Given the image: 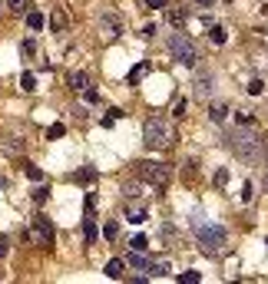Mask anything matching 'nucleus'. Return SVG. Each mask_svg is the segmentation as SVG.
Listing matches in <instances>:
<instances>
[{
  "mask_svg": "<svg viewBox=\"0 0 268 284\" xmlns=\"http://www.w3.org/2000/svg\"><path fill=\"white\" fill-rule=\"evenodd\" d=\"M225 182H229V172L219 169V172H215V185H225Z\"/></svg>",
  "mask_w": 268,
  "mask_h": 284,
  "instance_id": "33",
  "label": "nucleus"
},
{
  "mask_svg": "<svg viewBox=\"0 0 268 284\" xmlns=\"http://www.w3.org/2000/svg\"><path fill=\"white\" fill-rule=\"evenodd\" d=\"M63 27H67V13L53 10V17H50V30H63Z\"/></svg>",
  "mask_w": 268,
  "mask_h": 284,
  "instance_id": "14",
  "label": "nucleus"
},
{
  "mask_svg": "<svg viewBox=\"0 0 268 284\" xmlns=\"http://www.w3.org/2000/svg\"><path fill=\"white\" fill-rule=\"evenodd\" d=\"M30 235H34L40 245H53V225H50L46 218H37L34 228H30Z\"/></svg>",
  "mask_w": 268,
  "mask_h": 284,
  "instance_id": "6",
  "label": "nucleus"
},
{
  "mask_svg": "<svg viewBox=\"0 0 268 284\" xmlns=\"http://www.w3.org/2000/svg\"><path fill=\"white\" fill-rule=\"evenodd\" d=\"M149 274H153V278H162V274H169V264H166V261L153 264V268H149Z\"/></svg>",
  "mask_w": 268,
  "mask_h": 284,
  "instance_id": "23",
  "label": "nucleus"
},
{
  "mask_svg": "<svg viewBox=\"0 0 268 284\" xmlns=\"http://www.w3.org/2000/svg\"><path fill=\"white\" fill-rule=\"evenodd\" d=\"M146 7H149V10H159V7H166V0H146Z\"/></svg>",
  "mask_w": 268,
  "mask_h": 284,
  "instance_id": "39",
  "label": "nucleus"
},
{
  "mask_svg": "<svg viewBox=\"0 0 268 284\" xmlns=\"http://www.w3.org/2000/svg\"><path fill=\"white\" fill-rule=\"evenodd\" d=\"M209 116H212L215 122H225V116H229V109H225V106H209Z\"/></svg>",
  "mask_w": 268,
  "mask_h": 284,
  "instance_id": "20",
  "label": "nucleus"
},
{
  "mask_svg": "<svg viewBox=\"0 0 268 284\" xmlns=\"http://www.w3.org/2000/svg\"><path fill=\"white\" fill-rule=\"evenodd\" d=\"M93 208H96V195L89 192V195H86V215H93Z\"/></svg>",
  "mask_w": 268,
  "mask_h": 284,
  "instance_id": "35",
  "label": "nucleus"
},
{
  "mask_svg": "<svg viewBox=\"0 0 268 284\" xmlns=\"http://www.w3.org/2000/svg\"><path fill=\"white\" fill-rule=\"evenodd\" d=\"M34 202H37V205H43V202H46V188H37V195H34Z\"/></svg>",
  "mask_w": 268,
  "mask_h": 284,
  "instance_id": "38",
  "label": "nucleus"
},
{
  "mask_svg": "<svg viewBox=\"0 0 268 284\" xmlns=\"http://www.w3.org/2000/svg\"><path fill=\"white\" fill-rule=\"evenodd\" d=\"M129 268H133V271H146V274H149L153 264H149V258H146L143 251H129Z\"/></svg>",
  "mask_w": 268,
  "mask_h": 284,
  "instance_id": "8",
  "label": "nucleus"
},
{
  "mask_svg": "<svg viewBox=\"0 0 268 284\" xmlns=\"http://www.w3.org/2000/svg\"><path fill=\"white\" fill-rule=\"evenodd\" d=\"M133 172H136V178H143V182H149V185H156V188H162L169 182V165H162V162H136L133 165Z\"/></svg>",
  "mask_w": 268,
  "mask_h": 284,
  "instance_id": "5",
  "label": "nucleus"
},
{
  "mask_svg": "<svg viewBox=\"0 0 268 284\" xmlns=\"http://www.w3.org/2000/svg\"><path fill=\"white\" fill-rule=\"evenodd\" d=\"M129 248H133V251H146V248H149V241H146V235H136Z\"/></svg>",
  "mask_w": 268,
  "mask_h": 284,
  "instance_id": "22",
  "label": "nucleus"
},
{
  "mask_svg": "<svg viewBox=\"0 0 268 284\" xmlns=\"http://www.w3.org/2000/svg\"><path fill=\"white\" fill-rule=\"evenodd\" d=\"M143 142H146V149H162V145H169V142H172L169 122L162 119V116H149L146 126H143Z\"/></svg>",
  "mask_w": 268,
  "mask_h": 284,
  "instance_id": "3",
  "label": "nucleus"
},
{
  "mask_svg": "<svg viewBox=\"0 0 268 284\" xmlns=\"http://www.w3.org/2000/svg\"><path fill=\"white\" fill-rule=\"evenodd\" d=\"M93 178H96L93 169H79V172H77V182H93Z\"/></svg>",
  "mask_w": 268,
  "mask_h": 284,
  "instance_id": "26",
  "label": "nucleus"
},
{
  "mask_svg": "<svg viewBox=\"0 0 268 284\" xmlns=\"http://www.w3.org/2000/svg\"><path fill=\"white\" fill-rule=\"evenodd\" d=\"M195 3H202V7H212L215 0H195Z\"/></svg>",
  "mask_w": 268,
  "mask_h": 284,
  "instance_id": "41",
  "label": "nucleus"
},
{
  "mask_svg": "<svg viewBox=\"0 0 268 284\" xmlns=\"http://www.w3.org/2000/svg\"><path fill=\"white\" fill-rule=\"evenodd\" d=\"M265 165H268V159H265Z\"/></svg>",
  "mask_w": 268,
  "mask_h": 284,
  "instance_id": "43",
  "label": "nucleus"
},
{
  "mask_svg": "<svg viewBox=\"0 0 268 284\" xmlns=\"http://www.w3.org/2000/svg\"><path fill=\"white\" fill-rule=\"evenodd\" d=\"M265 188H268V172H265Z\"/></svg>",
  "mask_w": 268,
  "mask_h": 284,
  "instance_id": "42",
  "label": "nucleus"
},
{
  "mask_svg": "<svg viewBox=\"0 0 268 284\" xmlns=\"http://www.w3.org/2000/svg\"><path fill=\"white\" fill-rule=\"evenodd\" d=\"M146 70H149V66H146V63H139V66H136V70H129V86H133V83H139V79L146 76Z\"/></svg>",
  "mask_w": 268,
  "mask_h": 284,
  "instance_id": "17",
  "label": "nucleus"
},
{
  "mask_svg": "<svg viewBox=\"0 0 268 284\" xmlns=\"http://www.w3.org/2000/svg\"><path fill=\"white\" fill-rule=\"evenodd\" d=\"M186 20H189V10H182V7H172V10H169V23H172V27H182Z\"/></svg>",
  "mask_w": 268,
  "mask_h": 284,
  "instance_id": "10",
  "label": "nucleus"
},
{
  "mask_svg": "<svg viewBox=\"0 0 268 284\" xmlns=\"http://www.w3.org/2000/svg\"><path fill=\"white\" fill-rule=\"evenodd\" d=\"M83 235H86V241H96V225L86 218V225H83Z\"/></svg>",
  "mask_w": 268,
  "mask_h": 284,
  "instance_id": "27",
  "label": "nucleus"
},
{
  "mask_svg": "<svg viewBox=\"0 0 268 284\" xmlns=\"http://www.w3.org/2000/svg\"><path fill=\"white\" fill-rule=\"evenodd\" d=\"M186 112H189V103L179 99V103H176V116H179V119H186Z\"/></svg>",
  "mask_w": 268,
  "mask_h": 284,
  "instance_id": "30",
  "label": "nucleus"
},
{
  "mask_svg": "<svg viewBox=\"0 0 268 284\" xmlns=\"http://www.w3.org/2000/svg\"><path fill=\"white\" fill-rule=\"evenodd\" d=\"M215 89V79H212V73H199L195 76V96L199 99H209V93Z\"/></svg>",
  "mask_w": 268,
  "mask_h": 284,
  "instance_id": "7",
  "label": "nucleus"
},
{
  "mask_svg": "<svg viewBox=\"0 0 268 284\" xmlns=\"http://www.w3.org/2000/svg\"><path fill=\"white\" fill-rule=\"evenodd\" d=\"M169 53H172V60L182 63V66H195V63H199L195 43H192L186 33H172V36H169Z\"/></svg>",
  "mask_w": 268,
  "mask_h": 284,
  "instance_id": "4",
  "label": "nucleus"
},
{
  "mask_svg": "<svg viewBox=\"0 0 268 284\" xmlns=\"http://www.w3.org/2000/svg\"><path fill=\"white\" fill-rule=\"evenodd\" d=\"M63 132H67V126H63V122H53V126L46 129V139H60Z\"/></svg>",
  "mask_w": 268,
  "mask_h": 284,
  "instance_id": "21",
  "label": "nucleus"
},
{
  "mask_svg": "<svg viewBox=\"0 0 268 284\" xmlns=\"http://www.w3.org/2000/svg\"><path fill=\"white\" fill-rule=\"evenodd\" d=\"M235 119L242 122V126H252V122H255V119H252V116H248V112H238V116H235Z\"/></svg>",
  "mask_w": 268,
  "mask_h": 284,
  "instance_id": "36",
  "label": "nucleus"
},
{
  "mask_svg": "<svg viewBox=\"0 0 268 284\" xmlns=\"http://www.w3.org/2000/svg\"><path fill=\"white\" fill-rule=\"evenodd\" d=\"M129 221H133V225H143V221H146V212H143V208H136V212L129 208Z\"/></svg>",
  "mask_w": 268,
  "mask_h": 284,
  "instance_id": "25",
  "label": "nucleus"
},
{
  "mask_svg": "<svg viewBox=\"0 0 268 284\" xmlns=\"http://www.w3.org/2000/svg\"><path fill=\"white\" fill-rule=\"evenodd\" d=\"M195 238H199V248L209 254V258L222 254L225 245H229V235H225V228H219V225H199V228H195Z\"/></svg>",
  "mask_w": 268,
  "mask_h": 284,
  "instance_id": "2",
  "label": "nucleus"
},
{
  "mask_svg": "<svg viewBox=\"0 0 268 284\" xmlns=\"http://www.w3.org/2000/svg\"><path fill=\"white\" fill-rule=\"evenodd\" d=\"M262 89H265L262 79H252V83H248V93H252V96H262Z\"/></svg>",
  "mask_w": 268,
  "mask_h": 284,
  "instance_id": "28",
  "label": "nucleus"
},
{
  "mask_svg": "<svg viewBox=\"0 0 268 284\" xmlns=\"http://www.w3.org/2000/svg\"><path fill=\"white\" fill-rule=\"evenodd\" d=\"M27 27H30V30H40V27H43V13H27Z\"/></svg>",
  "mask_w": 268,
  "mask_h": 284,
  "instance_id": "16",
  "label": "nucleus"
},
{
  "mask_svg": "<svg viewBox=\"0 0 268 284\" xmlns=\"http://www.w3.org/2000/svg\"><path fill=\"white\" fill-rule=\"evenodd\" d=\"M7 251H10V241H7V238H3V235H0V258H3V254H7Z\"/></svg>",
  "mask_w": 268,
  "mask_h": 284,
  "instance_id": "40",
  "label": "nucleus"
},
{
  "mask_svg": "<svg viewBox=\"0 0 268 284\" xmlns=\"http://www.w3.org/2000/svg\"><path fill=\"white\" fill-rule=\"evenodd\" d=\"M209 40L222 46V43H225V27H212V30H209Z\"/></svg>",
  "mask_w": 268,
  "mask_h": 284,
  "instance_id": "18",
  "label": "nucleus"
},
{
  "mask_svg": "<svg viewBox=\"0 0 268 284\" xmlns=\"http://www.w3.org/2000/svg\"><path fill=\"white\" fill-rule=\"evenodd\" d=\"M7 7H10V10H17V13H20L23 7H27V0H7Z\"/></svg>",
  "mask_w": 268,
  "mask_h": 284,
  "instance_id": "32",
  "label": "nucleus"
},
{
  "mask_svg": "<svg viewBox=\"0 0 268 284\" xmlns=\"http://www.w3.org/2000/svg\"><path fill=\"white\" fill-rule=\"evenodd\" d=\"M139 192H143V185H139V182H133V185H126V195H139Z\"/></svg>",
  "mask_w": 268,
  "mask_h": 284,
  "instance_id": "37",
  "label": "nucleus"
},
{
  "mask_svg": "<svg viewBox=\"0 0 268 284\" xmlns=\"http://www.w3.org/2000/svg\"><path fill=\"white\" fill-rule=\"evenodd\" d=\"M179 281H182V284H199L202 274L199 271H182V274H179Z\"/></svg>",
  "mask_w": 268,
  "mask_h": 284,
  "instance_id": "19",
  "label": "nucleus"
},
{
  "mask_svg": "<svg viewBox=\"0 0 268 284\" xmlns=\"http://www.w3.org/2000/svg\"><path fill=\"white\" fill-rule=\"evenodd\" d=\"M70 86L77 89V93H79V89H86V86H89V79H86V73H70Z\"/></svg>",
  "mask_w": 268,
  "mask_h": 284,
  "instance_id": "12",
  "label": "nucleus"
},
{
  "mask_svg": "<svg viewBox=\"0 0 268 284\" xmlns=\"http://www.w3.org/2000/svg\"><path fill=\"white\" fill-rule=\"evenodd\" d=\"M103 33H106L110 40L119 36V23H116V17H106V20H103Z\"/></svg>",
  "mask_w": 268,
  "mask_h": 284,
  "instance_id": "11",
  "label": "nucleus"
},
{
  "mask_svg": "<svg viewBox=\"0 0 268 284\" xmlns=\"http://www.w3.org/2000/svg\"><path fill=\"white\" fill-rule=\"evenodd\" d=\"M83 99H86V103H100V93H96V89H83Z\"/></svg>",
  "mask_w": 268,
  "mask_h": 284,
  "instance_id": "31",
  "label": "nucleus"
},
{
  "mask_svg": "<svg viewBox=\"0 0 268 284\" xmlns=\"http://www.w3.org/2000/svg\"><path fill=\"white\" fill-rule=\"evenodd\" d=\"M20 89H23V93H37V76H34V73H23V76H20Z\"/></svg>",
  "mask_w": 268,
  "mask_h": 284,
  "instance_id": "13",
  "label": "nucleus"
},
{
  "mask_svg": "<svg viewBox=\"0 0 268 284\" xmlns=\"http://www.w3.org/2000/svg\"><path fill=\"white\" fill-rule=\"evenodd\" d=\"M116 231H119V225H116V221H106V225H103V238H116Z\"/></svg>",
  "mask_w": 268,
  "mask_h": 284,
  "instance_id": "24",
  "label": "nucleus"
},
{
  "mask_svg": "<svg viewBox=\"0 0 268 284\" xmlns=\"http://www.w3.org/2000/svg\"><path fill=\"white\" fill-rule=\"evenodd\" d=\"M265 245H268V241H265Z\"/></svg>",
  "mask_w": 268,
  "mask_h": 284,
  "instance_id": "44",
  "label": "nucleus"
},
{
  "mask_svg": "<svg viewBox=\"0 0 268 284\" xmlns=\"http://www.w3.org/2000/svg\"><path fill=\"white\" fill-rule=\"evenodd\" d=\"M23 172H27V178H30V182H43V172H40V169H37V165H23Z\"/></svg>",
  "mask_w": 268,
  "mask_h": 284,
  "instance_id": "15",
  "label": "nucleus"
},
{
  "mask_svg": "<svg viewBox=\"0 0 268 284\" xmlns=\"http://www.w3.org/2000/svg\"><path fill=\"white\" fill-rule=\"evenodd\" d=\"M242 202H252V182H245V185H242Z\"/></svg>",
  "mask_w": 268,
  "mask_h": 284,
  "instance_id": "34",
  "label": "nucleus"
},
{
  "mask_svg": "<svg viewBox=\"0 0 268 284\" xmlns=\"http://www.w3.org/2000/svg\"><path fill=\"white\" fill-rule=\"evenodd\" d=\"M119 116H123V112H119V109H110V116H103V126L110 129V126H113V122H116V119H119Z\"/></svg>",
  "mask_w": 268,
  "mask_h": 284,
  "instance_id": "29",
  "label": "nucleus"
},
{
  "mask_svg": "<svg viewBox=\"0 0 268 284\" xmlns=\"http://www.w3.org/2000/svg\"><path fill=\"white\" fill-rule=\"evenodd\" d=\"M232 149L242 155V159L255 162V159H262V152H265V139H262L252 126H245V129H235L232 132Z\"/></svg>",
  "mask_w": 268,
  "mask_h": 284,
  "instance_id": "1",
  "label": "nucleus"
},
{
  "mask_svg": "<svg viewBox=\"0 0 268 284\" xmlns=\"http://www.w3.org/2000/svg\"><path fill=\"white\" fill-rule=\"evenodd\" d=\"M123 268H126V264L119 261V258H113V261H106V278H113V281H119V278H123Z\"/></svg>",
  "mask_w": 268,
  "mask_h": 284,
  "instance_id": "9",
  "label": "nucleus"
}]
</instances>
